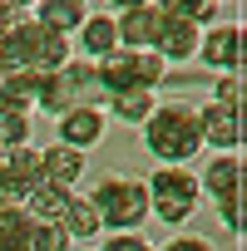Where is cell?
<instances>
[{"instance_id":"obj_19","label":"cell","mask_w":247,"mask_h":251,"mask_svg":"<svg viewBox=\"0 0 247 251\" xmlns=\"http://www.w3.org/2000/svg\"><path fill=\"white\" fill-rule=\"evenodd\" d=\"M30 15H35L40 25L60 30V35H74V30H79V20L89 15V0H35Z\"/></svg>"},{"instance_id":"obj_34","label":"cell","mask_w":247,"mask_h":251,"mask_svg":"<svg viewBox=\"0 0 247 251\" xmlns=\"http://www.w3.org/2000/svg\"><path fill=\"white\" fill-rule=\"evenodd\" d=\"M217 5H222V0H217Z\"/></svg>"},{"instance_id":"obj_2","label":"cell","mask_w":247,"mask_h":251,"mask_svg":"<svg viewBox=\"0 0 247 251\" xmlns=\"http://www.w3.org/2000/svg\"><path fill=\"white\" fill-rule=\"evenodd\" d=\"M89 202L99 207L104 231H139L149 222V187L134 173H119V168L99 173L89 182Z\"/></svg>"},{"instance_id":"obj_18","label":"cell","mask_w":247,"mask_h":251,"mask_svg":"<svg viewBox=\"0 0 247 251\" xmlns=\"http://www.w3.org/2000/svg\"><path fill=\"white\" fill-rule=\"evenodd\" d=\"M154 103H158V94L134 84V89H119V94H109V99H104V113H109V118H119V123H129V128H139V123L154 113Z\"/></svg>"},{"instance_id":"obj_23","label":"cell","mask_w":247,"mask_h":251,"mask_svg":"<svg viewBox=\"0 0 247 251\" xmlns=\"http://www.w3.org/2000/svg\"><path fill=\"white\" fill-rule=\"evenodd\" d=\"M158 15H178V20H193V25H213L217 20V0H154Z\"/></svg>"},{"instance_id":"obj_15","label":"cell","mask_w":247,"mask_h":251,"mask_svg":"<svg viewBox=\"0 0 247 251\" xmlns=\"http://www.w3.org/2000/svg\"><path fill=\"white\" fill-rule=\"evenodd\" d=\"M60 226H64L69 241H94V236L104 231L99 207L89 202V192H69V202H64V212H60Z\"/></svg>"},{"instance_id":"obj_20","label":"cell","mask_w":247,"mask_h":251,"mask_svg":"<svg viewBox=\"0 0 247 251\" xmlns=\"http://www.w3.org/2000/svg\"><path fill=\"white\" fill-rule=\"evenodd\" d=\"M69 192L74 187H60V182H50V177H40L25 197H20V207L30 212V217H50V222H60V212H64V202H69Z\"/></svg>"},{"instance_id":"obj_11","label":"cell","mask_w":247,"mask_h":251,"mask_svg":"<svg viewBox=\"0 0 247 251\" xmlns=\"http://www.w3.org/2000/svg\"><path fill=\"white\" fill-rule=\"evenodd\" d=\"M158 5H134V10H114V30H119V45L124 50H154L158 40Z\"/></svg>"},{"instance_id":"obj_33","label":"cell","mask_w":247,"mask_h":251,"mask_svg":"<svg viewBox=\"0 0 247 251\" xmlns=\"http://www.w3.org/2000/svg\"><path fill=\"white\" fill-rule=\"evenodd\" d=\"M0 153H5V143H0Z\"/></svg>"},{"instance_id":"obj_24","label":"cell","mask_w":247,"mask_h":251,"mask_svg":"<svg viewBox=\"0 0 247 251\" xmlns=\"http://www.w3.org/2000/svg\"><path fill=\"white\" fill-rule=\"evenodd\" d=\"M0 143H5V148H15V143H30V113H25V108L0 103Z\"/></svg>"},{"instance_id":"obj_5","label":"cell","mask_w":247,"mask_h":251,"mask_svg":"<svg viewBox=\"0 0 247 251\" xmlns=\"http://www.w3.org/2000/svg\"><path fill=\"white\" fill-rule=\"evenodd\" d=\"M94 94V59H64L60 69H45L40 74V103H35V113H64L69 103H84Z\"/></svg>"},{"instance_id":"obj_22","label":"cell","mask_w":247,"mask_h":251,"mask_svg":"<svg viewBox=\"0 0 247 251\" xmlns=\"http://www.w3.org/2000/svg\"><path fill=\"white\" fill-rule=\"evenodd\" d=\"M64 246H74V241L64 236V226H60V222H50V217H30L25 251H64Z\"/></svg>"},{"instance_id":"obj_6","label":"cell","mask_w":247,"mask_h":251,"mask_svg":"<svg viewBox=\"0 0 247 251\" xmlns=\"http://www.w3.org/2000/svg\"><path fill=\"white\" fill-rule=\"evenodd\" d=\"M109 123H114V118L104 113V103L84 99V103H69L64 113H55V138H60V143H69V148H79V153H89V148H99V143H104Z\"/></svg>"},{"instance_id":"obj_26","label":"cell","mask_w":247,"mask_h":251,"mask_svg":"<svg viewBox=\"0 0 247 251\" xmlns=\"http://www.w3.org/2000/svg\"><path fill=\"white\" fill-rule=\"evenodd\" d=\"M104 251H149V236H139V231H114V236H94Z\"/></svg>"},{"instance_id":"obj_14","label":"cell","mask_w":247,"mask_h":251,"mask_svg":"<svg viewBox=\"0 0 247 251\" xmlns=\"http://www.w3.org/2000/svg\"><path fill=\"white\" fill-rule=\"evenodd\" d=\"M0 173H5L10 177V187L25 197L45 173H40V148L35 143H15V148H5V153H0Z\"/></svg>"},{"instance_id":"obj_32","label":"cell","mask_w":247,"mask_h":251,"mask_svg":"<svg viewBox=\"0 0 247 251\" xmlns=\"http://www.w3.org/2000/svg\"><path fill=\"white\" fill-rule=\"evenodd\" d=\"M5 5H10V10H20V15H25V10H30V5H35V0H5Z\"/></svg>"},{"instance_id":"obj_1","label":"cell","mask_w":247,"mask_h":251,"mask_svg":"<svg viewBox=\"0 0 247 251\" xmlns=\"http://www.w3.org/2000/svg\"><path fill=\"white\" fill-rule=\"evenodd\" d=\"M144 128V148L158 158V163H193L203 153V138H198V103L173 94L163 103H154V113L139 123Z\"/></svg>"},{"instance_id":"obj_9","label":"cell","mask_w":247,"mask_h":251,"mask_svg":"<svg viewBox=\"0 0 247 251\" xmlns=\"http://www.w3.org/2000/svg\"><path fill=\"white\" fill-rule=\"evenodd\" d=\"M198 187H203V197L213 207L217 202H242V158H237V148L232 153H213L208 168L198 173Z\"/></svg>"},{"instance_id":"obj_30","label":"cell","mask_w":247,"mask_h":251,"mask_svg":"<svg viewBox=\"0 0 247 251\" xmlns=\"http://www.w3.org/2000/svg\"><path fill=\"white\" fill-rule=\"evenodd\" d=\"M5 202H20V192L10 187V177H5V173H0V207H5Z\"/></svg>"},{"instance_id":"obj_12","label":"cell","mask_w":247,"mask_h":251,"mask_svg":"<svg viewBox=\"0 0 247 251\" xmlns=\"http://www.w3.org/2000/svg\"><path fill=\"white\" fill-rule=\"evenodd\" d=\"M40 173L50 182H60V187H79L84 173H89V153H79V148H69V143L55 138L50 148H40Z\"/></svg>"},{"instance_id":"obj_17","label":"cell","mask_w":247,"mask_h":251,"mask_svg":"<svg viewBox=\"0 0 247 251\" xmlns=\"http://www.w3.org/2000/svg\"><path fill=\"white\" fill-rule=\"evenodd\" d=\"M74 40H79L84 59H99V54H109V50L119 45V30H114V15H109V10H89V15L79 20Z\"/></svg>"},{"instance_id":"obj_4","label":"cell","mask_w":247,"mask_h":251,"mask_svg":"<svg viewBox=\"0 0 247 251\" xmlns=\"http://www.w3.org/2000/svg\"><path fill=\"white\" fill-rule=\"evenodd\" d=\"M69 59V35L40 25L35 15H15V25L5 30V40H0V64H20V69H60Z\"/></svg>"},{"instance_id":"obj_21","label":"cell","mask_w":247,"mask_h":251,"mask_svg":"<svg viewBox=\"0 0 247 251\" xmlns=\"http://www.w3.org/2000/svg\"><path fill=\"white\" fill-rule=\"evenodd\" d=\"M25 231H30V212L20 202L0 207V251H25Z\"/></svg>"},{"instance_id":"obj_27","label":"cell","mask_w":247,"mask_h":251,"mask_svg":"<svg viewBox=\"0 0 247 251\" xmlns=\"http://www.w3.org/2000/svg\"><path fill=\"white\" fill-rule=\"evenodd\" d=\"M208 99H217V103H232V108H242V74H222L217 84H213V94Z\"/></svg>"},{"instance_id":"obj_7","label":"cell","mask_w":247,"mask_h":251,"mask_svg":"<svg viewBox=\"0 0 247 251\" xmlns=\"http://www.w3.org/2000/svg\"><path fill=\"white\" fill-rule=\"evenodd\" d=\"M198 138H203L208 153H232V148H242V108L217 103V99H203V103H198Z\"/></svg>"},{"instance_id":"obj_25","label":"cell","mask_w":247,"mask_h":251,"mask_svg":"<svg viewBox=\"0 0 247 251\" xmlns=\"http://www.w3.org/2000/svg\"><path fill=\"white\" fill-rule=\"evenodd\" d=\"M139 54V84L144 89H158L163 79H168V59L158 54V50H134Z\"/></svg>"},{"instance_id":"obj_29","label":"cell","mask_w":247,"mask_h":251,"mask_svg":"<svg viewBox=\"0 0 247 251\" xmlns=\"http://www.w3.org/2000/svg\"><path fill=\"white\" fill-rule=\"evenodd\" d=\"M15 15H20V10H10V5H5V0H0V40H5V30L15 25Z\"/></svg>"},{"instance_id":"obj_31","label":"cell","mask_w":247,"mask_h":251,"mask_svg":"<svg viewBox=\"0 0 247 251\" xmlns=\"http://www.w3.org/2000/svg\"><path fill=\"white\" fill-rule=\"evenodd\" d=\"M114 10H134V5H154V0H109Z\"/></svg>"},{"instance_id":"obj_3","label":"cell","mask_w":247,"mask_h":251,"mask_svg":"<svg viewBox=\"0 0 247 251\" xmlns=\"http://www.w3.org/2000/svg\"><path fill=\"white\" fill-rule=\"evenodd\" d=\"M149 212L163 222V226H188L193 212L203 207V187H198V168L193 163H158L149 177Z\"/></svg>"},{"instance_id":"obj_10","label":"cell","mask_w":247,"mask_h":251,"mask_svg":"<svg viewBox=\"0 0 247 251\" xmlns=\"http://www.w3.org/2000/svg\"><path fill=\"white\" fill-rule=\"evenodd\" d=\"M198 40H203V25H193V20H178V15H163L154 50H158V54L168 59V69H173V64H188V59L198 54Z\"/></svg>"},{"instance_id":"obj_13","label":"cell","mask_w":247,"mask_h":251,"mask_svg":"<svg viewBox=\"0 0 247 251\" xmlns=\"http://www.w3.org/2000/svg\"><path fill=\"white\" fill-rule=\"evenodd\" d=\"M94 84H99L104 94L134 89V84H139V54H134V50H124V45H114L109 54L94 59ZM139 89H144V84H139Z\"/></svg>"},{"instance_id":"obj_28","label":"cell","mask_w":247,"mask_h":251,"mask_svg":"<svg viewBox=\"0 0 247 251\" xmlns=\"http://www.w3.org/2000/svg\"><path fill=\"white\" fill-rule=\"evenodd\" d=\"M163 251H213V241H208V236L183 231V236H168V241H163Z\"/></svg>"},{"instance_id":"obj_8","label":"cell","mask_w":247,"mask_h":251,"mask_svg":"<svg viewBox=\"0 0 247 251\" xmlns=\"http://www.w3.org/2000/svg\"><path fill=\"white\" fill-rule=\"evenodd\" d=\"M193 59H203L217 74H242V25L237 20L203 25V40H198V54Z\"/></svg>"},{"instance_id":"obj_16","label":"cell","mask_w":247,"mask_h":251,"mask_svg":"<svg viewBox=\"0 0 247 251\" xmlns=\"http://www.w3.org/2000/svg\"><path fill=\"white\" fill-rule=\"evenodd\" d=\"M0 103L35 113V103H40V69H20V64L0 69Z\"/></svg>"}]
</instances>
